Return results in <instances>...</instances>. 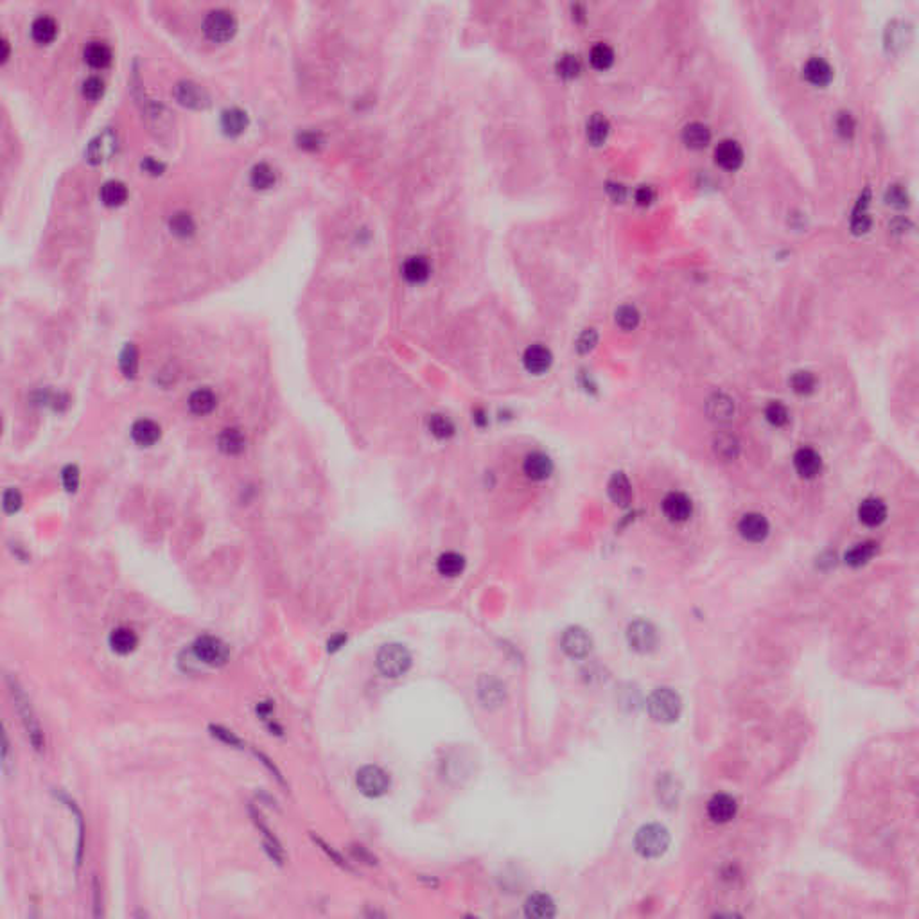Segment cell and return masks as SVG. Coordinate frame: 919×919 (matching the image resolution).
Listing matches in <instances>:
<instances>
[{
	"label": "cell",
	"mask_w": 919,
	"mask_h": 919,
	"mask_svg": "<svg viewBox=\"0 0 919 919\" xmlns=\"http://www.w3.org/2000/svg\"><path fill=\"white\" fill-rule=\"evenodd\" d=\"M8 686H9V693H11V699H13V706L17 709L18 717L22 720L24 729H26L27 736H29V742L33 744V747L36 751H42L45 745L44 740V731H42V727H40L38 718H36L35 709H33L31 701H29V697L27 693L24 692V688L18 684L17 679H8Z\"/></svg>",
	"instance_id": "6da1fadb"
},
{
	"label": "cell",
	"mask_w": 919,
	"mask_h": 919,
	"mask_svg": "<svg viewBox=\"0 0 919 919\" xmlns=\"http://www.w3.org/2000/svg\"><path fill=\"white\" fill-rule=\"evenodd\" d=\"M636 851L645 858H657L670 846V833L661 824H647L639 828L634 839Z\"/></svg>",
	"instance_id": "7a4b0ae2"
},
{
	"label": "cell",
	"mask_w": 919,
	"mask_h": 919,
	"mask_svg": "<svg viewBox=\"0 0 919 919\" xmlns=\"http://www.w3.org/2000/svg\"><path fill=\"white\" fill-rule=\"evenodd\" d=\"M681 697L670 690V688H659L656 692L650 695L647 702V709L650 717L656 720V722H663V724H670L674 720H677L679 715H681Z\"/></svg>",
	"instance_id": "3957f363"
},
{
	"label": "cell",
	"mask_w": 919,
	"mask_h": 919,
	"mask_svg": "<svg viewBox=\"0 0 919 919\" xmlns=\"http://www.w3.org/2000/svg\"><path fill=\"white\" fill-rule=\"evenodd\" d=\"M412 666V654L406 647L397 643H390L377 654V668L385 677H401Z\"/></svg>",
	"instance_id": "277c9868"
},
{
	"label": "cell",
	"mask_w": 919,
	"mask_h": 919,
	"mask_svg": "<svg viewBox=\"0 0 919 919\" xmlns=\"http://www.w3.org/2000/svg\"><path fill=\"white\" fill-rule=\"evenodd\" d=\"M236 31V17L230 11H227V9H214V11L207 15L205 22H203V33L207 35V38L212 40V42H218V44L232 38Z\"/></svg>",
	"instance_id": "5b68a950"
},
{
	"label": "cell",
	"mask_w": 919,
	"mask_h": 919,
	"mask_svg": "<svg viewBox=\"0 0 919 919\" xmlns=\"http://www.w3.org/2000/svg\"><path fill=\"white\" fill-rule=\"evenodd\" d=\"M356 783H358L361 794H365L367 797H381L388 792L390 776L383 771L381 767L367 765L358 771Z\"/></svg>",
	"instance_id": "8992f818"
},
{
	"label": "cell",
	"mask_w": 919,
	"mask_h": 919,
	"mask_svg": "<svg viewBox=\"0 0 919 919\" xmlns=\"http://www.w3.org/2000/svg\"><path fill=\"white\" fill-rule=\"evenodd\" d=\"M193 652L198 661L209 666H221L228 661V647L214 636H202L193 645Z\"/></svg>",
	"instance_id": "52a82bcc"
},
{
	"label": "cell",
	"mask_w": 919,
	"mask_h": 919,
	"mask_svg": "<svg viewBox=\"0 0 919 919\" xmlns=\"http://www.w3.org/2000/svg\"><path fill=\"white\" fill-rule=\"evenodd\" d=\"M627 641L636 652H652L657 645V632L652 623L645 622V620H636L627 629Z\"/></svg>",
	"instance_id": "ba28073f"
},
{
	"label": "cell",
	"mask_w": 919,
	"mask_h": 919,
	"mask_svg": "<svg viewBox=\"0 0 919 919\" xmlns=\"http://www.w3.org/2000/svg\"><path fill=\"white\" fill-rule=\"evenodd\" d=\"M561 647L569 657H573V659H582V657H586L587 654L591 652L593 648L591 636L587 634L584 629H580V627H569V629H566L564 631V634H562Z\"/></svg>",
	"instance_id": "9c48e42d"
},
{
	"label": "cell",
	"mask_w": 919,
	"mask_h": 919,
	"mask_svg": "<svg viewBox=\"0 0 919 919\" xmlns=\"http://www.w3.org/2000/svg\"><path fill=\"white\" fill-rule=\"evenodd\" d=\"M663 512L672 523H684L693 512L692 499L683 492H670L663 499Z\"/></svg>",
	"instance_id": "30bf717a"
},
{
	"label": "cell",
	"mask_w": 919,
	"mask_h": 919,
	"mask_svg": "<svg viewBox=\"0 0 919 919\" xmlns=\"http://www.w3.org/2000/svg\"><path fill=\"white\" fill-rule=\"evenodd\" d=\"M715 162L726 171H736L744 164V149L733 139H726L715 148Z\"/></svg>",
	"instance_id": "8fae6325"
},
{
	"label": "cell",
	"mask_w": 919,
	"mask_h": 919,
	"mask_svg": "<svg viewBox=\"0 0 919 919\" xmlns=\"http://www.w3.org/2000/svg\"><path fill=\"white\" fill-rule=\"evenodd\" d=\"M115 149H117V135L108 128V130L99 133V135L88 144L87 149L88 162L92 164L105 162V160H108V158L115 153Z\"/></svg>",
	"instance_id": "7c38bea8"
},
{
	"label": "cell",
	"mask_w": 919,
	"mask_h": 919,
	"mask_svg": "<svg viewBox=\"0 0 919 919\" xmlns=\"http://www.w3.org/2000/svg\"><path fill=\"white\" fill-rule=\"evenodd\" d=\"M769 530H771V526H769V521L762 514H745L740 519V523H738V532L749 543H762V541H765Z\"/></svg>",
	"instance_id": "4fadbf2b"
},
{
	"label": "cell",
	"mask_w": 919,
	"mask_h": 919,
	"mask_svg": "<svg viewBox=\"0 0 919 919\" xmlns=\"http://www.w3.org/2000/svg\"><path fill=\"white\" fill-rule=\"evenodd\" d=\"M706 412H708V417L711 421L729 422L735 419L736 404L735 401H733V397H729L727 394H722V392H717V394H713L708 399V403H706Z\"/></svg>",
	"instance_id": "5bb4252c"
},
{
	"label": "cell",
	"mask_w": 919,
	"mask_h": 919,
	"mask_svg": "<svg viewBox=\"0 0 919 919\" xmlns=\"http://www.w3.org/2000/svg\"><path fill=\"white\" fill-rule=\"evenodd\" d=\"M736 812H738V805L727 794H717L708 803V815L713 823H729L735 819Z\"/></svg>",
	"instance_id": "9a60e30c"
},
{
	"label": "cell",
	"mask_w": 919,
	"mask_h": 919,
	"mask_svg": "<svg viewBox=\"0 0 919 919\" xmlns=\"http://www.w3.org/2000/svg\"><path fill=\"white\" fill-rule=\"evenodd\" d=\"M794 467H796L799 476L806 478V480H812V478H815L819 473H821V469H823V460H821L819 453L814 451L812 447H801V449L794 455Z\"/></svg>",
	"instance_id": "2e32d148"
},
{
	"label": "cell",
	"mask_w": 919,
	"mask_h": 919,
	"mask_svg": "<svg viewBox=\"0 0 919 919\" xmlns=\"http://www.w3.org/2000/svg\"><path fill=\"white\" fill-rule=\"evenodd\" d=\"M553 471V464L550 456L544 455V453L534 451L530 455H526L525 460H523V473L526 476L534 480V482H543L546 480Z\"/></svg>",
	"instance_id": "e0dca14e"
},
{
	"label": "cell",
	"mask_w": 919,
	"mask_h": 919,
	"mask_svg": "<svg viewBox=\"0 0 919 919\" xmlns=\"http://www.w3.org/2000/svg\"><path fill=\"white\" fill-rule=\"evenodd\" d=\"M553 356L550 352V349L541 343H535V345H530L525 351V356H523V363H525V368L530 374H544L548 368L552 367Z\"/></svg>",
	"instance_id": "ac0fdd59"
},
{
	"label": "cell",
	"mask_w": 919,
	"mask_h": 919,
	"mask_svg": "<svg viewBox=\"0 0 919 919\" xmlns=\"http://www.w3.org/2000/svg\"><path fill=\"white\" fill-rule=\"evenodd\" d=\"M803 74H805L808 83L815 85V87H826L833 79V69L826 60L814 56L805 63Z\"/></svg>",
	"instance_id": "d6986e66"
},
{
	"label": "cell",
	"mask_w": 919,
	"mask_h": 919,
	"mask_svg": "<svg viewBox=\"0 0 919 919\" xmlns=\"http://www.w3.org/2000/svg\"><path fill=\"white\" fill-rule=\"evenodd\" d=\"M176 99H178L182 105L191 106V108H203V106L209 105V96L203 90L200 85L193 83V81H182V83L176 85Z\"/></svg>",
	"instance_id": "ffe728a7"
},
{
	"label": "cell",
	"mask_w": 919,
	"mask_h": 919,
	"mask_svg": "<svg viewBox=\"0 0 919 919\" xmlns=\"http://www.w3.org/2000/svg\"><path fill=\"white\" fill-rule=\"evenodd\" d=\"M885 517H887V507L882 499H864L858 507V519L866 526H871V528L880 526L885 521Z\"/></svg>",
	"instance_id": "44dd1931"
},
{
	"label": "cell",
	"mask_w": 919,
	"mask_h": 919,
	"mask_svg": "<svg viewBox=\"0 0 919 919\" xmlns=\"http://www.w3.org/2000/svg\"><path fill=\"white\" fill-rule=\"evenodd\" d=\"M401 273L406 279L410 284H422L429 279L431 275V266H429L428 259L422 257V255H413V257H408L404 261L403 268H401Z\"/></svg>",
	"instance_id": "7402d4cb"
},
{
	"label": "cell",
	"mask_w": 919,
	"mask_h": 919,
	"mask_svg": "<svg viewBox=\"0 0 919 919\" xmlns=\"http://www.w3.org/2000/svg\"><path fill=\"white\" fill-rule=\"evenodd\" d=\"M478 695H480V701L483 702V706L496 708V706H499L505 701V688L498 679L485 675L478 683Z\"/></svg>",
	"instance_id": "603a6c76"
},
{
	"label": "cell",
	"mask_w": 919,
	"mask_h": 919,
	"mask_svg": "<svg viewBox=\"0 0 919 919\" xmlns=\"http://www.w3.org/2000/svg\"><path fill=\"white\" fill-rule=\"evenodd\" d=\"M869 200H871V191L866 189L860 198H858L857 205L853 209V214H851V232L855 236H862V234L869 232V228H871V218L867 214V207H869Z\"/></svg>",
	"instance_id": "cb8c5ba5"
},
{
	"label": "cell",
	"mask_w": 919,
	"mask_h": 919,
	"mask_svg": "<svg viewBox=\"0 0 919 919\" xmlns=\"http://www.w3.org/2000/svg\"><path fill=\"white\" fill-rule=\"evenodd\" d=\"M609 496L618 507H629L632 501V487L623 473H614L609 480Z\"/></svg>",
	"instance_id": "d4e9b609"
},
{
	"label": "cell",
	"mask_w": 919,
	"mask_h": 919,
	"mask_svg": "<svg viewBox=\"0 0 919 919\" xmlns=\"http://www.w3.org/2000/svg\"><path fill=\"white\" fill-rule=\"evenodd\" d=\"M108 643L115 654H119V656H128V654H132L137 648V645H139V638H137V634L132 631V629L119 627V629L112 631V634H110L108 638Z\"/></svg>",
	"instance_id": "484cf974"
},
{
	"label": "cell",
	"mask_w": 919,
	"mask_h": 919,
	"mask_svg": "<svg viewBox=\"0 0 919 919\" xmlns=\"http://www.w3.org/2000/svg\"><path fill=\"white\" fill-rule=\"evenodd\" d=\"M525 911L528 918L548 919L555 916V903L548 894H534L526 900Z\"/></svg>",
	"instance_id": "4316f807"
},
{
	"label": "cell",
	"mask_w": 919,
	"mask_h": 919,
	"mask_svg": "<svg viewBox=\"0 0 919 919\" xmlns=\"http://www.w3.org/2000/svg\"><path fill=\"white\" fill-rule=\"evenodd\" d=\"M132 437L139 446L142 447H149L157 444L160 440V426L157 422L149 421V419H142V421H137L132 428Z\"/></svg>",
	"instance_id": "83f0119b"
},
{
	"label": "cell",
	"mask_w": 919,
	"mask_h": 919,
	"mask_svg": "<svg viewBox=\"0 0 919 919\" xmlns=\"http://www.w3.org/2000/svg\"><path fill=\"white\" fill-rule=\"evenodd\" d=\"M683 141L688 148L702 149L711 141V130L704 123H690L683 130Z\"/></svg>",
	"instance_id": "f1b7e54d"
},
{
	"label": "cell",
	"mask_w": 919,
	"mask_h": 919,
	"mask_svg": "<svg viewBox=\"0 0 919 919\" xmlns=\"http://www.w3.org/2000/svg\"><path fill=\"white\" fill-rule=\"evenodd\" d=\"M112 49L103 42H90L85 47V62L94 69H105L112 63Z\"/></svg>",
	"instance_id": "f546056e"
},
{
	"label": "cell",
	"mask_w": 919,
	"mask_h": 919,
	"mask_svg": "<svg viewBox=\"0 0 919 919\" xmlns=\"http://www.w3.org/2000/svg\"><path fill=\"white\" fill-rule=\"evenodd\" d=\"M713 451L724 462H731L740 455V442L733 433H720L713 440Z\"/></svg>",
	"instance_id": "4dcf8cb0"
},
{
	"label": "cell",
	"mask_w": 919,
	"mask_h": 919,
	"mask_svg": "<svg viewBox=\"0 0 919 919\" xmlns=\"http://www.w3.org/2000/svg\"><path fill=\"white\" fill-rule=\"evenodd\" d=\"M31 35L35 42L38 44H51L58 35V24L53 17H47V15H42L33 22L31 26Z\"/></svg>",
	"instance_id": "1f68e13d"
},
{
	"label": "cell",
	"mask_w": 919,
	"mask_h": 919,
	"mask_svg": "<svg viewBox=\"0 0 919 919\" xmlns=\"http://www.w3.org/2000/svg\"><path fill=\"white\" fill-rule=\"evenodd\" d=\"M216 401L218 399H216V395L212 394L211 390L200 388L193 392L191 397H189V410L194 415H207V413H211L216 408Z\"/></svg>",
	"instance_id": "d6a6232c"
},
{
	"label": "cell",
	"mask_w": 919,
	"mask_h": 919,
	"mask_svg": "<svg viewBox=\"0 0 919 919\" xmlns=\"http://www.w3.org/2000/svg\"><path fill=\"white\" fill-rule=\"evenodd\" d=\"M609 132H611V124L602 114H595L587 121V141L593 146L604 144L607 141Z\"/></svg>",
	"instance_id": "836d02e7"
},
{
	"label": "cell",
	"mask_w": 919,
	"mask_h": 919,
	"mask_svg": "<svg viewBox=\"0 0 919 919\" xmlns=\"http://www.w3.org/2000/svg\"><path fill=\"white\" fill-rule=\"evenodd\" d=\"M221 126H223L225 133H228V135H239L248 126V117L239 108L225 110L223 117H221Z\"/></svg>",
	"instance_id": "e575fe53"
},
{
	"label": "cell",
	"mask_w": 919,
	"mask_h": 919,
	"mask_svg": "<svg viewBox=\"0 0 919 919\" xmlns=\"http://www.w3.org/2000/svg\"><path fill=\"white\" fill-rule=\"evenodd\" d=\"M245 435L236 428L225 429L223 433L219 435V447L227 455H239V453H243L245 451Z\"/></svg>",
	"instance_id": "d590c367"
},
{
	"label": "cell",
	"mask_w": 919,
	"mask_h": 919,
	"mask_svg": "<svg viewBox=\"0 0 919 919\" xmlns=\"http://www.w3.org/2000/svg\"><path fill=\"white\" fill-rule=\"evenodd\" d=\"M128 189L119 180H110L101 187V200L108 207H119L126 202Z\"/></svg>",
	"instance_id": "8d00e7d4"
},
{
	"label": "cell",
	"mask_w": 919,
	"mask_h": 919,
	"mask_svg": "<svg viewBox=\"0 0 919 919\" xmlns=\"http://www.w3.org/2000/svg\"><path fill=\"white\" fill-rule=\"evenodd\" d=\"M876 550H878V544L873 543V541L857 544V546H853L848 553H846V562H848L849 566H853V568H860V566L867 564V562L871 561L873 557H875Z\"/></svg>",
	"instance_id": "74e56055"
},
{
	"label": "cell",
	"mask_w": 919,
	"mask_h": 919,
	"mask_svg": "<svg viewBox=\"0 0 919 919\" xmlns=\"http://www.w3.org/2000/svg\"><path fill=\"white\" fill-rule=\"evenodd\" d=\"M437 569L444 577H458L465 569V559L460 553L447 552L438 557Z\"/></svg>",
	"instance_id": "f35d334b"
},
{
	"label": "cell",
	"mask_w": 919,
	"mask_h": 919,
	"mask_svg": "<svg viewBox=\"0 0 919 919\" xmlns=\"http://www.w3.org/2000/svg\"><path fill=\"white\" fill-rule=\"evenodd\" d=\"M589 62L596 71H607L614 63V51L607 44H596L589 51Z\"/></svg>",
	"instance_id": "ab89813d"
},
{
	"label": "cell",
	"mask_w": 919,
	"mask_h": 919,
	"mask_svg": "<svg viewBox=\"0 0 919 919\" xmlns=\"http://www.w3.org/2000/svg\"><path fill=\"white\" fill-rule=\"evenodd\" d=\"M250 182L254 185L255 189H270L275 185L277 182V173L270 164L261 162L252 169L250 173Z\"/></svg>",
	"instance_id": "60d3db41"
},
{
	"label": "cell",
	"mask_w": 919,
	"mask_h": 919,
	"mask_svg": "<svg viewBox=\"0 0 919 919\" xmlns=\"http://www.w3.org/2000/svg\"><path fill=\"white\" fill-rule=\"evenodd\" d=\"M909 40H911V29L903 22H893L887 27V31H885V44L893 51L902 49L903 45H907Z\"/></svg>",
	"instance_id": "b9f144b4"
},
{
	"label": "cell",
	"mask_w": 919,
	"mask_h": 919,
	"mask_svg": "<svg viewBox=\"0 0 919 919\" xmlns=\"http://www.w3.org/2000/svg\"><path fill=\"white\" fill-rule=\"evenodd\" d=\"M428 429L429 433L437 437L438 440H447V438H451L455 435V424L449 417L446 415H431L428 419Z\"/></svg>",
	"instance_id": "7bdbcfd3"
},
{
	"label": "cell",
	"mask_w": 919,
	"mask_h": 919,
	"mask_svg": "<svg viewBox=\"0 0 919 919\" xmlns=\"http://www.w3.org/2000/svg\"><path fill=\"white\" fill-rule=\"evenodd\" d=\"M790 386H792V390L797 395H810L812 392H815L817 379L808 370H799V372H796L790 377Z\"/></svg>",
	"instance_id": "ee69618b"
},
{
	"label": "cell",
	"mask_w": 919,
	"mask_h": 919,
	"mask_svg": "<svg viewBox=\"0 0 919 919\" xmlns=\"http://www.w3.org/2000/svg\"><path fill=\"white\" fill-rule=\"evenodd\" d=\"M557 72L559 76L566 79H573L580 74L582 71V63L578 60L577 54H562L559 60H557Z\"/></svg>",
	"instance_id": "f6af8a7d"
},
{
	"label": "cell",
	"mask_w": 919,
	"mask_h": 919,
	"mask_svg": "<svg viewBox=\"0 0 919 919\" xmlns=\"http://www.w3.org/2000/svg\"><path fill=\"white\" fill-rule=\"evenodd\" d=\"M121 370L130 379L137 376V370H139V352H137L133 343H128L124 347L123 354H121Z\"/></svg>",
	"instance_id": "bcb514c9"
},
{
	"label": "cell",
	"mask_w": 919,
	"mask_h": 919,
	"mask_svg": "<svg viewBox=\"0 0 919 919\" xmlns=\"http://www.w3.org/2000/svg\"><path fill=\"white\" fill-rule=\"evenodd\" d=\"M765 419L771 422L774 428H783V426H787L788 419H790V413H788L785 404L776 401V403H771L765 408Z\"/></svg>",
	"instance_id": "7dc6e473"
},
{
	"label": "cell",
	"mask_w": 919,
	"mask_h": 919,
	"mask_svg": "<svg viewBox=\"0 0 919 919\" xmlns=\"http://www.w3.org/2000/svg\"><path fill=\"white\" fill-rule=\"evenodd\" d=\"M616 324L623 331H634L639 324V311L634 306H622L616 311Z\"/></svg>",
	"instance_id": "c3c4849f"
},
{
	"label": "cell",
	"mask_w": 919,
	"mask_h": 919,
	"mask_svg": "<svg viewBox=\"0 0 919 919\" xmlns=\"http://www.w3.org/2000/svg\"><path fill=\"white\" fill-rule=\"evenodd\" d=\"M885 202H887V205L894 207V209H905L909 205V194H907V191L902 185L893 184L889 185V189L885 191Z\"/></svg>",
	"instance_id": "681fc988"
},
{
	"label": "cell",
	"mask_w": 919,
	"mask_h": 919,
	"mask_svg": "<svg viewBox=\"0 0 919 919\" xmlns=\"http://www.w3.org/2000/svg\"><path fill=\"white\" fill-rule=\"evenodd\" d=\"M171 230L176 234V236L187 237L194 232V221L193 218L185 212H178V214L173 216L171 219Z\"/></svg>",
	"instance_id": "f907efd6"
},
{
	"label": "cell",
	"mask_w": 919,
	"mask_h": 919,
	"mask_svg": "<svg viewBox=\"0 0 919 919\" xmlns=\"http://www.w3.org/2000/svg\"><path fill=\"white\" fill-rule=\"evenodd\" d=\"M103 94H105V83H103L101 78L90 76L83 83V96L90 99V101H97Z\"/></svg>",
	"instance_id": "816d5d0a"
},
{
	"label": "cell",
	"mask_w": 919,
	"mask_h": 919,
	"mask_svg": "<svg viewBox=\"0 0 919 919\" xmlns=\"http://www.w3.org/2000/svg\"><path fill=\"white\" fill-rule=\"evenodd\" d=\"M835 124H837V132H839V135L844 137V139H851V137H853L857 124H855L853 115L849 114V112H841V114L837 115V123Z\"/></svg>",
	"instance_id": "f5cc1de1"
},
{
	"label": "cell",
	"mask_w": 919,
	"mask_h": 919,
	"mask_svg": "<svg viewBox=\"0 0 919 919\" xmlns=\"http://www.w3.org/2000/svg\"><path fill=\"white\" fill-rule=\"evenodd\" d=\"M596 342H598V334H596L595 329H586L577 340V351L580 354H587V352H591L595 349Z\"/></svg>",
	"instance_id": "db71d44e"
},
{
	"label": "cell",
	"mask_w": 919,
	"mask_h": 919,
	"mask_svg": "<svg viewBox=\"0 0 919 919\" xmlns=\"http://www.w3.org/2000/svg\"><path fill=\"white\" fill-rule=\"evenodd\" d=\"M2 507H4L6 514H15L18 512V508L22 507V496L17 489H9V491L4 492V499H2Z\"/></svg>",
	"instance_id": "11a10c76"
},
{
	"label": "cell",
	"mask_w": 919,
	"mask_h": 919,
	"mask_svg": "<svg viewBox=\"0 0 919 919\" xmlns=\"http://www.w3.org/2000/svg\"><path fill=\"white\" fill-rule=\"evenodd\" d=\"M211 733L216 736V738H218V740H221L223 744L230 745V747H243V742L239 740V738H237V736L234 735L232 731L225 729V727L211 726Z\"/></svg>",
	"instance_id": "9f6ffc18"
},
{
	"label": "cell",
	"mask_w": 919,
	"mask_h": 919,
	"mask_svg": "<svg viewBox=\"0 0 919 919\" xmlns=\"http://www.w3.org/2000/svg\"><path fill=\"white\" fill-rule=\"evenodd\" d=\"M634 200H636V203H638V205L648 207L650 203L654 202V200H656V191H654L650 185H641V187L636 189Z\"/></svg>",
	"instance_id": "6f0895ef"
},
{
	"label": "cell",
	"mask_w": 919,
	"mask_h": 919,
	"mask_svg": "<svg viewBox=\"0 0 919 919\" xmlns=\"http://www.w3.org/2000/svg\"><path fill=\"white\" fill-rule=\"evenodd\" d=\"M63 480V487H65L69 492H74L79 485V471L76 467H67L62 474Z\"/></svg>",
	"instance_id": "680465c9"
},
{
	"label": "cell",
	"mask_w": 919,
	"mask_h": 919,
	"mask_svg": "<svg viewBox=\"0 0 919 919\" xmlns=\"http://www.w3.org/2000/svg\"><path fill=\"white\" fill-rule=\"evenodd\" d=\"M141 167L144 169L146 173H149V175H155V176L162 175V173H164V164L158 162V160H155V158H151V157L144 158V160H142V164H141Z\"/></svg>",
	"instance_id": "91938a15"
},
{
	"label": "cell",
	"mask_w": 919,
	"mask_h": 919,
	"mask_svg": "<svg viewBox=\"0 0 919 919\" xmlns=\"http://www.w3.org/2000/svg\"><path fill=\"white\" fill-rule=\"evenodd\" d=\"M2 769H4V774L9 776L11 774V758H9V738L8 733L4 731L2 735Z\"/></svg>",
	"instance_id": "94428289"
},
{
	"label": "cell",
	"mask_w": 919,
	"mask_h": 919,
	"mask_svg": "<svg viewBox=\"0 0 919 919\" xmlns=\"http://www.w3.org/2000/svg\"><path fill=\"white\" fill-rule=\"evenodd\" d=\"M320 135L315 132H306L300 135V146L306 149H316L320 146Z\"/></svg>",
	"instance_id": "6125c7cd"
},
{
	"label": "cell",
	"mask_w": 919,
	"mask_h": 919,
	"mask_svg": "<svg viewBox=\"0 0 919 919\" xmlns=\"http://www.w3.org/2000/svg\"><path fill=\"white\" fill-rule=\"evenodd\" d=\"M607 191L609 194L613 196V200H616V202H622L623 198H625V187H623L622 184H609Z\"/></svg>",
	"instance_id": "be15d7a7"
},
{
	"label": "cell",
	"mask_w": 919,
	"mask_h": 919,
	"mask_svg": "<svg viewBox=\"0 0 919 919\" xmlns=\"http://www.w3.org/2000/svg\"><path fill=\"white\" fill-rule=\"evenodd\" d=\"M272 709L273 708H272V704H270V702H261V704L257 706V713L261 715V717H268V713H270Z\"/></svg>",
	"instance_id": "e7e4bbea"
},
{
	"label": "cell",
	"mask_w": 919,
	"mask_h": 919,
	"mask_svg": "<svg viewBox=\"0 0 919 919\" xmlns=\"http://www.w3.org/2000/svg\"><path fill=\"white\" fill-rule=\"evenodd\" d=\"M343 641H345V638H343V636H338V638L331 639V641H329V650H338V648L343 645Z\"/></svg>",
	"instance_id": "03108f58"
},
{
	"label": "cell",
	"mask_w": 919,
	"mask_h": 919,
	"mask_svg": "<svg viewBox=\"0 0 919 919\" xmlns=\"http://www.w3.org/2000/svg\"><path fill=\"white\" fill-rule=\"evenodd\" d=\"M2 47H4V54H2V60L6 62V60H8V56H9V44L6 42V40H2Z\"/></svg>",
	"instance_id": "003e7915"
}]
</instances>
